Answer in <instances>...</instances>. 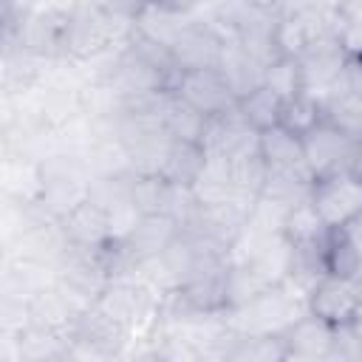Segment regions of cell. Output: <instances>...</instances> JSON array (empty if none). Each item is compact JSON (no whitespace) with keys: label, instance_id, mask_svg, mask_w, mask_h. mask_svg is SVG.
<instances>
[{"label":"cell","instance_id":"obj_1","mask_svg":"<svg viewBox=\"0 0 362 362\" xmlns=\"http://www.w3.org/2000/svg\"><path fill=\"white\" fill-rule=\"evenodd\" d=\"M303 314H308V294L291 283L260 291L240 308H229L226 320L238 334H283Z\"/></svg>","mask_w":362,"mask_h":362},{"label":"cell","instance_id":"obj_2","mask_svg":"<svg viewBox=\"0 0 362 362\" xmlns=\"http://www.w3.org/2000/svg\"><path fill=\"white\" fill-rule=\"evenodd\" d=\"M93 173L82 156L57 153L42 161V198L40 206L62 218L90 195Z\"/></svg>","mask_w":362,"mask_h":362},{"label":"cell","instance_id":"obj_3","mask_svg":"<svg viewBox=\"0 0 362 362\" xmlns=\"http://www.w3.org/2000/svg\"><path fill=\"white\" fill-rule=\"evenodd\" d=\"M54 269H57V286L82 308L93 305L113 280L105 249H85L71 243Z\"/></svg>","mask_w":362,"mask_h":362},{"label":"cell","instance_id":"obj_4","mask_svg":"<svg viewBox=\"0 0 362 362\" xmlns=\"http://www.w3.org/2000/svg\"><path fill=\"white\" fill-rule=\"evenodd\" d=\"M311 204L328 229H339L362 215V181L348 170L320 175L311 187Z\"/></svg>","mask_w":362,"mask_h":362},{"label":"cell","instance_id":"obj_5","mask_svg":"<svg viewBox=\"0 0 362 362\" xmlns=\"http://www.w3.org/2000/svg\"><path fill=\"white\" fill-rule=\"evenodd\" d=\"M348 59H351V54L345 51L339 34H325L317 42H311L297 57L300 71H303V90H308L311 96H317L322 102V96L345 76Z\"/></svg>","mask_w":362,"mask_h":362},{"label":"cell","instance_id":"obj_6","mask_svg":"<svg viewBox=\"0 0 362 362\" xmlns=\"http://www.w3.org/2000/svg\"><path fill=\"white\" fill-rule=\"evenodd\" d=\"M201 147L206 156H218V158H240V156H252L260 153V130L252 127L240 107H229L226 113L209 116L206 122V133L201 139Z\"/></svg>","mask_w":362,"mask_h":362},{"label":"cell","instance_id":"obj_7","mask_svg":"<svg viewBox=\"0 0 362 362\" xmlns=\"http://www.w3.org/2000/svg\"><path fill=\"white\" fill-rule=\"evenodd\" d=\"M354 144H356V136L345 133L342 127H337L328 119H322L317 127H311L303 136V153H305V164L314 173V178L348 170Z\"/></svg>","mask_w":362,"mask_h":362},{"label":"cell","instance_id":"obj_8","mask_svg":"<svg viewBox=\"0 0 362 362\" xmlns=\"http://www.w3.org/2000/svg\"><path fill=\"white\" fill-rule=\"evenodd\" d=\"M173 93L181 96L195 110H201L204 116H218V113H226L229 107L238 105L232 88L226 85V79H223V74L218 68L181 71Z\"/></svg>","mask_w":362,"mask_h":362},{"label":"cell","instance_id":"obj_9","mask_svg":"<svg viewBox=\"0 0 362 362\" xmlns=\"http://www.w3.org/2000/svg\"><path fill=\"white\" fill-rule=\"evenodd\" d=\"M359 305H362V294H359V286L354 283V277L325 274L308 291V311L331 325L354 322Z\"/></svg>","mask_w":362,"mask_h":362},{"label":"cell","instance_id":"obj_10","mask_svg":"<svg viewBox=\"0 0 362 362\" xmlns=\"http://www.w3.org/2000/svg\"><path fill=\"white\" fill-rule=\"evenodd\" d=\"M223 45L226 40L204 17H198V11H192V20L184 25V31L178 34L170 51L181 71H195V68H218Z\"/></svg>","mask_w":362,"mask_h":362},{"label":"cell","instance_id":"obj_11","mask_svg":"<svg viewBox=\"0 0 362 362\" xmlns=\"http://www.w3.org/2000/svg\"><path fill=\"white\" fill-rule=\"evenodd\" d=\"M283 342H286V362H294V359L297 362H328L331 342H334V325L308 311L291 328L283 331Z\"/></svg>","mask_w":362,"mask_h":362},{"label":"cell","instance_id":"obj_12","mask_svg":"<svg viewBox=\"0 0 362 362\" xmlns=\"http://www.w3.org/2000/svg\"><path fill=\"white\" fill-rule=\"evenodd\" d=\"M59 221H62V229H65V235H68V240L74 246L105 249L113 240V235H110V212L102 204H96L93 198H85L82 204H76Z\"/></svg>","mask_w":362,"mask_h":362},{"label":"cell","instance_id":"obj_13","mask_svg":"<svg viewBox=\"0 0 362 362\" xmlns=\"http://www.w3.org/2000/svg\"><path fill=\"white\" fill-rule=\"evenodd\" d=\"M218 71L223 74L226 85L232 88L235 99L240 102L243 96L255 93L257 88H263L266 82V65L260 59H255L240 42H226L223 45V54H221V65Z\"/></svg>","mask_w":362,"mask_h":362},{"label":"cell","instance_id":"obj_14","mask_svg":"<svg viewBox=\"0 0 362 362\" xmlns=\"http://www.w3.org/2000/svg\"><path fill=\"white\" fill-rule=\"evenodd\" d=\"M189 20H192V11H178V8L161 6L156 0H144L133 11V28L167 48H173V42L178 40V34L184 31V25Z\"/></svg>","mask_w":362,"mask_h":362},{"label":"cell","instance_id":"obj_15","mask_svg":"<svg viewBox=\"0 0 362 362\" xmlns=\"http://www.w3.org/2000/svg\"><path fill=\"white\" fill-rule=\"evenodd\" d=\"M3 187H6L8 201L40 204V198H42V161H34L28 156L6 153Z\"/></svg>","mask_w":362,"mask_h":362},{"label":"cell","instance_id":"obj_16","mask_svg":"<svg viewBox=\"0 0 362 362\" xmlns=\"http://www.w3.org/2000/svg\"><path fill=\"white\" fill-rule=\"evenodd\" d=\"M311 187H314V173L308 170V164H300V167H269L266 184L260 189V198H269V201L291 209L294 204H300L303 198L311 195Z\"/></svg>","mask_w":362,"mask_h":362},{"label":"cell","instance_id":"obj_17","mask_svg":"<svg viewBox=\"0 0 362 362\" xmlns=\"http://www.w3.org/2000/svg\"><path fill=\"white\" fill-rule=\"evenodd\" d=\"M322 116L342 127L345 133L362 139V93L351 88L348 76H342L325 96H322Z\"/></svg>","mask_w":362,"mask_h":362},{"label":"cell","instance_id":"obj_18","mask_svg":"<svg viewBox=\"0 0 362 362\" xmlns=\"http://www.w3.org/2000/svg\"><path fill=\"white\" fill-rule=\"evenodd\" d=\"M204 164H206V153H204L201 144H195V141H175L173 139L170 153H167L164 167H161L158 175L167 178L173 187H187L189 189L198 181Z\"/></svg>","mask_w":362,"mask_h":362},{"label":"cell","instance_id":"obj_19","mask_svg":"<svg viewBox=\"0 0 362 362\" xmlns=\"http://www.w3.org/2000/svg\"><path fill=\"white\" fill-rule=\"evenodd\" d=\"M328 226L322 223L317 206L311 204V195L303 198L300 204H294L288 212H286V221H283V235L291 240V246H322L325 238H328Z\"/></svg>","mask_w":362,"mask_h":362},{"label":"cell","instance_id":"obj_20","mask_svg":"<svg viewBox=\"0 0 362 362\" xmlns=\"http://www.w3.org/2000/svg\"><path fill=\"white\" fill-rule=\"evenodd\" d=\"M189 189L198 198V204H204V206L235 198L238 189H235V181H232V164H229V158L206 156V164H204L198 181Z\"/></svg>","mask_w":362,"mask_h":362},{"label":"cell","instance_id":"obj_21","mask_svg":"<svg viewBox=\"0 0 362 362\" xmlns=\"http://www.w3.org/2000/svg\"><path fill=\"white\" fill-rule=\"evenodd\" d=\"M161 119H164L167 133H170L175 141H195V144H201V139H204V133H206V122H209V116H204L201 110H195L192 105H187V102H184L181 96H175L173 90H170V96H167V102H164Z\"/></svg>","mask_w":362,"mask_h":362},{"label":"cell","instance_id":"obj_22","mask_svg":"<svg viewBox=\"0 0 362 362\" xmlns=\"http://www.w3.org/2000/svg\"><path fill=\"white\" fill-rule=\"evenodd\" d=\"M260 156L269 167H300L305 164L303 136H294L283 124H274L260 133Z\"/></svg>","mask_w":362,"mask_h":362},{"label":"cell","instance_id":"obj_23","mask_svg":"<svg viewBox=\"0 0 362 362\" xmlns=\"http://www.w3.org/2000/svg\"><path fill=\"white\" fill-rule=\"evenodd\" d=\"M226 359L229 362H286L283 334H238Z\"/></svg>","mask_w":362,"mask_h":362},{"label":"cell","instance_id":"obj_24","mask_svg":"<svg viewBox=\"0 0 362 362\" xmlns=\"http://www.w3.org/2000/svg\"><path fill=\"white\" fill-rule=\"evenodd\" d=\"M175 187L161 175H133L130 181V204L139 209V215H158L170 212Z\"/></svg>","mask_w":362,"mask_h":362},{"label":"cell","instance_id":"obj_25","mask_svg":"<svg viewBox=\"0 0 362 362\" xmlns=\"http://www.w3.org/2000/svg\"><path fill=\"white\" fill-rule=\"evenodd\" d=\"M322 105L317 96H311L308 90L294 93L291 99H283V110H280V124L286 130H291L294 136H305L311 127H317L322 122Z\"/></svg>","mask_w":362,"mask_h":362},{"label":"cell","instance_id":"obj_26","mask_svg":"<svg viewBox=\"0 0 362 362\" xmlns=\"http://www.w3.org/2000/svg\"><path fill=\"white\" fill-rule=\"evenodd\" d=\"M238 107H240L243 119H246L252 127H257V130L263 133V130H269V127L280 124L283 99H280L272 88H266V85H263V88H257L255 93L243 96V99L238 102Z\"/></svg>","mask_w":362,"mask_h":362},{"label":"cell","instance_id":"obj_27","mask_svg":"<svg viewBox=\"0 0 362 362\" xmlns=\"http://www.w3.org/2000/svg\"><path fill=\"white\" fill-rule=\"evenodd\" d=\"M322 260H325V274H337V277H356L362 260L354 252V246L348 243V238L342 235V229H331L325 243H322Z\"/></svg>","mask_w":362,"mask_h":362},{"label":"cell","instance_id":"obj_28","mask_svg":"<svg viewBox=\"0 0 362 362\" xmlns=\"http://www.w3.org/2000/svg\"><path fill=\"white\" fill-rule=\"evenodd\" d=\"M266 88H272L280 99H291L294 93L303 90V71L297 57H277L269 68H266Z\"/></svg>","mask_w":362,"mask_h":362},{"label":"cell","instance_id":"obj_29","mask_svg":"<svg viewBox=\"0 0 362 362\" xmlns=\"http://www.w3.org/2000/svg\"><path fill=\"white\" fill-rule=\"evenodd\" d=\"M232 181H235V189L238 192H246V195H260L263 184H266V173H269V164L260 153H252V156H240V158H232Z\"/></svg>","mask_w":362,"mask_h":362},{"label":"cell","instance_id":"obj_30","mask_svg":"<svg viewBox=\"0 0 362 362\" xmlns=\"http://www.w3.org/2000/svg\"><path fill=\"white\" fill-rule=\"evenodd\" d=\"M331 359H339V362H362V339H359V334L354 331L351 322L334 325Z\"/></svg>","mask_w":362,"mask_h":362},{"label":"cell","instance_id":"obj_31","mask_svg":"<svg viewBox=\"0 0 362 362\" xmlns=\"http://www.w3.org/2000/svg\"><path fill=\"white\" fill-rule=\"evenodd\" d=\"M342 229V235L348 238V243L354 246V252L359 255V260H362V215L359 218H354V221H348L345 226H339Z\"/></svg>","mask_w":362,"mask_h":362},{"label":"cell","instance_id":"obj_32","mask_svg":"<svg viewBox=\"0 0 362 362\" xmlns=\"http://www.w3.org/2000/svg\"><path fill=\"white\" fill-rule=\"evenodd\" d=\"M308 8H311V0H274V11L280 17L300 14V11H308Z\"/></svg>","mask_w":362,"mask_h":362},{"label":"cell","instance_id":"obj_33","mask_svg":"<svg viewBox=\"0 0 362 362\" xmlns=\"http://www.w3.org/2000/svg\"><path fill=\"white\" fill-rule=\"evenodd\" d=\"M311 8L320 14H328V17H339L345 8V0H311Z\"/></svg>","mask_w":362,"mask_h":362},{"label":"cell","instance_id":"obj_34","mask_svg":"<svg viewBox=\"0 0 362 362\" xmlns=\"http://www.w3.org/2000/svg\"><path fill=\"white\" fill-rule=\"evenodd\" d=\"M342 17H345V25H362V0H351V3H345Z\"/></svg>","mask_w":362,"mask_h":362},{"label":"cell","instance_id":"obj_35","mask_svg":"<svg viewBox=\"0 0 362 362\" xmlns=\"http://www.w3.org/2000/svg\"><path fill=\"white\" fill-rule=\"evenodd\" d=\"M348 173L362 181V139H356V144H354V153H351V161H348Z\"/></svg>","mask_w":362,"mask_h":362},{"label":"cell","instance_id":"obj_36","mask_svg":"<svg viewBox=\"0 0 362 362\" xmlns=\"http://www.w3.org/2000/svg\"><path fill=\"white\" fill-rule=\"evenodd\" d=\"M161 6H170V8H178V11H195L201 3L198 0H156Z\"/></svg>","mask_w":362,"mask_h":362},{"label":"cell","instance_id":"obj_37","mask_svg":"<svg viewBox=\"0 0 362 362\" xmlns=\"http://www.w3.org/2000/svg\"><path fill=\"white\" fill-rule=\"evenodd\" d=\"M351 325H354V331H356V334H359V339H362V305H359V311H356V317H354V322H351Z\"/></svg>","mask_w":362,"mask_h":362},{"label":"cell","instance_id":"obj_38","mask_svg":"<svg viewBox=\"0 0 362 362\" xmlns=\"http://www.w3.org/2000/svg\"><path fill=\"white\" fill-rule=\"evenodd\" d=\"M249 3H255V6H266V8H274V0H249Z\"/></svg>","mask_w":362,"mask_h":362},{"label":"cell","instance_id":"obj_39","mask_svg":"<svg viewBox=\"0 0 362 362\" xmlns=\"http://www.w3.org/2000/svg\"><path fill=\"white\" fill-rule=\"evenodd\" d=\"M354 283L359 286V294H362V266H359V272H356V277H354Z\"/></svg>","mask_w":362,"mask_h":362},{"label":"cell","instance_id":"obj_40","mask_svg":"<svg viewBox=\"0 0 362 362\" xmlns=\"http://www.w3.org/2000/svg\"><path fill=\"white\" fill-rule=\"evenodd\" d=\"M198 3H201V6H206V3H215V0H198Z\"/></svg>","mask_w":362,"mask_h":362},{"label":"cell","instance_id":"obj_41","mask_svg":"<svg viewBox=\"0 0 362 362\" xmlns=\"http://www.w3.org/2000/svg\"><path fill=\"white\" fill-rule=\"evenodd\" d=\"M345 3H351V0H345Z\"/></svg>","mask_w":362,"mask_h":362}]
</instances>
